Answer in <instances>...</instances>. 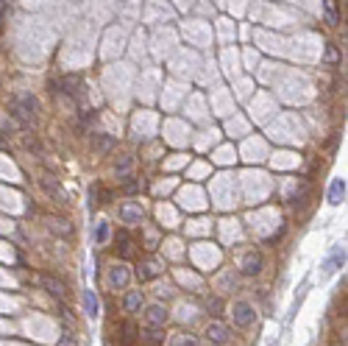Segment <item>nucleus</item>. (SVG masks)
Wrapping results in <instances>:
<instances>
[{
	"instance_id": "0eeeda50",
	"label": "nucleus",
	"mask_w": 348,
	"mask_h": 346,
	"mask_svg": "<svg viewBox=\"0 0 348 346\" xmlns=\"http://www.w3.org/2000/svg\"><path fill=\"white\" fill-rule=\"evenodd\" d=\"M42 285H45V287H48V293H50V296H56L58 301H62V299L67 296V287L62 285L58 279H53V276H45V279H42Z\"/></svg>"
},
{
	"instance_id": "6e6552de",
	"label": "nucleus",
	"mask_w": 348,
	"mask_h": 346,
	"mask_svg": "<svg viewBox=\"0 0 348 346\" xmlns=\"http://www.w3.org/2000/svg\"><path fill=\"white\" fill-rule=\"evenodd\" d=\"M342 198H346V182L334 179L329 187V204H342Z\"/></svg>"
},
{
	"instance_id": "39448f33",
	"label": "nucleus",
	"mask_w": 348,
	"mask_h": 346,
	"mask_svg": "<svg viewBox=\"0 0 348 346\" xmlns=\"http://www.w3.org/2000/svg\"><path fill=\"white\" fill-rule=\"evenodd\" d=\"M58 87V92H64V95H70V98H76L78 92V87H81V79H78V76H64V79H62V84H56Z\"/></svg>"
},
{
	"instance_id": "f8f14e48",
	"label": "nucleus",
	"mask_w": 348,
	"mask_h": 346,
	"mask_svg": "<svg viewBox=\"0 0 348 346\" xmlns=\"http://www.w3.org/2000/svg\"><path fill=\"white\" fill-rule=\"evenodd\" d=\"M34 101H26V104H14V115L26 123H34Z\"/></svg>"
},
{
	"instance_id": "1a4fd4ad",
	"label": "nucleus",
	"mask_w": 348,
	"mask_h": 346,
	"mask_svg": "<svg viewBox=\"0 0 348 346\" xmlns=\"http://www.w3.org/2000/svg\"><path fill=\"white\" fill-rule=\"evenodd\" d=\"M156 274H159V265H156L154 260H148V262H140V265H136V276H140L142 282H145V279H154Z\"/></svg>"
},
{
	"instance_id": "6ab92c4d",
	"label": "nucleus",
	"mask_w": 348,
	"mask_h": 346,
	"mask_svg": "<svg viewBox=\"0 0 348 346\" xmlns=\"http://www.w3.org/2000/svg\"><path fill=\"white\" fill-rule=\"evenodd\" d=\"M120 215L126 218L128 223H136V221H142V209H136V207H122Z\"/></svg>"
},
{
	"instance_id": "ddd939ff",
	"label": "nucleus",
	"mask_w": 348,
	"mask_h": 346,
	"mask_svg": "<svg viewBox=\"0 0 348 346\" xmlns=\"http://www.w3.org/2000/svg\"><path fill=\"white\" fill-rule=\"evenodd\" d=\"M142 340H145L148 346H162V343H164V335H162L159 326H150V329L142 332Z\"/></svg>"
},
{
	"instance_id": "a211bd4d",
	"label": "nucleus",
	"mask_w": 348,
	"mask_h": 346,
	"mask_svg": "<svg viewBox=\"0 0 348 346\" xmlns=\"http://www.w3.org/2000/svg\"><path fill=\"white\" fill-rule=\"evenodd\" d=\"M126 282H128V271L117 265L114 271H112V287H120V285H126Z\"/></svg>"
},
{
	"instance_id": "393cba45",
	"label": "nucleus",
	"mask_w": 348,
	"mask_h": 346,
	"mask_svg": "<svg viewBox=\"0 0 348 346\" xmlns=\"http://www.w3.org/2000/svg\"><path fill=\"white\" fill-rule=\"evenodd\" d=\"M106 235H109V229H106V223H100V226H98V232H95L98 243H104V240H106Z\"/></svg>"
},
{
	"instance_id": "aec40b11",
	"label": "nucleus",
	"mask_w": 348,
	"mask_h": 346,
	"mask_svg": "<svg viewBox=\"0 0 348 346\" xmlns=\"http://www.w3.org/2000/svg\"><path fill=\"white\" fill-rule=\"evenodd\" d=\"M92 145H95V151H109L112 145H114V140H112V137H106V134H98V137H95V143H92Z\"/></svg>"
},
{
	"instance_id": "4be33fe9",
	"label": "nucleus",
	"mask_w": 348,
	"mask_h": 346,
	"mask_svg": "<svg viewBox=\"0 0 348 346\" xmlns=\"http://www.w3.org/2000/svg\"><path fill=\"white\" fill-rule=\"evenodd\" d=\"M326 17L329 23H337V0H326Z\"/></svg>"
},
{
	"instance_id": "20e7f679",
	"label": "nucleus",
	"mask_w": 348,
	"mask_h": 346,
	"mask_svg": "<svg viewBox=\"0 0 348 346\" xmlns=\"http://www.w3.org/2000/svg\"><path fill=\"white\" fill-rule=\"evenodd\" d=\"M145 318H148L150 326H164L168 324V310H164L162 304H150L148 313H145Z\"/></svg>"
},
{
	"instance_id": "f3484780",
	"label": "nucleus",
	"mask_w": 348,
	"mask_h": 346,
	"mask_svg": "<svg viewBox=\"0 0 348 346\" xmlns=\"http://www.w3.org/2000/svg\"><path fill=\"white\" fill-rule=\"evenodd\" d=\"M131 251H134V248H131V237L128 235H120V237H117V254H120V257H131Z\"/></svg>"
},
{
	"instance_id": "4468645a",
	"label": "nucleus",
	"mask_w": 348,
	"mask_h": 346,
	"mask_svg": "<svg viewBox=\"0 0 348 346\" xmlns=\"http://www.w3.org/2000/svg\"><path fill=\"white\" fill-rule=\"evenodd\" d=\"M342 262H346V251H342V248L337 246L334 251H332V257H329V260H326V265H323V268H326V271H329V274H332V271H334L337 265H342Z\"/></svg>"
},
{
	"instance_id": "2eb2a0df",
	"label": "nucleus",
	"mask_w": 348,
	"mask_h": 346,
	"mask_svg": "<svg viewBox=\"0 0 348 346\" xmlns=\"http://www.w3.org/2000/svg\"><path fill=\"white\" fill-rule=\"evenodd\" d=\"M84 304H86V315H92V318H95V315H98V310H100L95 290H86V293H84Z\"/></svg>"
},
{
	"instance_id": "dca6fc26",
	"label": "nucleus",
	"mask_w": 348,
	"mask_h": 346,
	"mask_svg": "<svg viewBox=\"0 0 348 346\" xmlns=\"http://www.w3.org/2000/svg\"><path fill=\"white\" fill-rule=\"evenodd\" d=\"M136 332H140V329H136V324L126 321V324H122V343H126V346H131V343L136 340Z\"/></svg>"
},
{
	"instance_id": "b1692460",
	"label": "nucleus",
	"mask_w": 348,
	"mask_h": 346,
	"mask_svg": "<svg viewBox=\"0 0 348 346\" xmlns=\"http://www.w3.org/2000/svg\"><path fill=\"white\" fill-rule=\"evenodd\" d=\"M206 307H209V310H212V313H220V307H223V301H220L218 296H212V299L206 301Z\"/></svg>"
},
{
	"instance_id": "9b49d317",
	"label": "nucleus",
	"mask_w": 348,
	"mask_h": 346,
	"mask_svg": "<svg viewBox=\"0 0 348 346\" xmlns=\"http://www.w3.org/2000/svg\"><path fill=\"white\" fill-rule=\"evenodd\" d=\"M122 307H126V313H136L142 307V290H131V293L122 299Z\"/></svg>"
},
{
	"instance_id": "423d86ee",
	"label": "nucleus",
	"mask_w": 348,
	"mask_h": 346,
	"mask_svg": "<svg viewBox=\"0 0 348 346\" xmlns=\"http://www.w3.org/2000/svg\"><path fill=\"white\" fill-rule=\"evenodd\" d=\"M42 187H45V193H48V196H56L58 201H67V193L62 190V184H58L56 179H50V176H42Z\"/></svg>"
},
{
	"instance_id": "7ed1b4c3",
	"label": "nucleus",
	"mask_w": 348,
	"mask_h": 346,
	"mask_svg": "<svg viewBox=\"0 0 348 346\" xmlns=\"http://www.w3.org/2000/svg\"><path fill=\"white\" fill-rule=\"evenodd\" d=\"M262 265H264V257L259 254V251H251V254H245V260H242V274L256 276L259 271H262Z\"/></svg>"
},
{
	"instance_id": "412c9836",
	"label": "nucleus",
	"mask_w": 348,
	"mask_h": 346,
	"mask_svg": "<svg viewBox=\"0 0 348 346\" xmlns=\"http://www.w3.org/2000/svg\"><path fill=\"white\" fill-rule=\"evenodd\" d=\"M173 346H198V338H195V335H176L173 338Z\"/></svg>"
},
{
	"instance_id": "f03ea898",
	"label": "nucleus",
	"mask_w": 348,
	"mask_h": 346,
	"mask_svg": "<svg viewBox=\"0 0 348 346\" xmlns=\"http://www.w3.org/2000/svg\"><path fill=\"white\" fill-rule=\"evenodd\" d=\"M254 318H256L254 307L248 304V301H237V307H234V324L237 326H251Z\"/></svg>"
},
{
	"instance_id": "5701e85b",
	"label": "nucleus",
	"mask_w": 348,
	"mask_h": 346,
	"mask_svg": "<svg viewBox=\"0 0 348 346\" xmlns=\"http://www.w3.org/2000/svg\"><path fill=\"white\" fill-rule=\"evenodd\" d=\"M58 346H78V340H76V335H72V332H64V335H62V340H58Z\"/></svg>"
},
{
	"instance_id": "9d476101",
	"label": "nucleus",
	"mask_w": 348,
	"mask_h": 346,
	"mask_svg": "<svg viewBox=\"0 0 348 346\" xmlns=\"http://www.w3.org/2000/svg\"><path fill=\"white\" fill-rule=\"evenodd\" d=\"M48 226L62 237H72V226H67V221H62V218H48Z\"/></svg>"
},
{
	"instance_id": "f257e3e1",
	"label": "nucleus",
	"mask_w": 348,
	"mask_h": 346,
	"mask_svg": "<svg viewBox=\"0 0 348 346\" xmlns=\"http://www.w3.org/2000/svg\"><path fill=\"white\" fill-rule=\"evenodd\" d=\"M228 338H232V332H228L226 324H220V321H209V326H206V340H209V343L223 346V343H228Z\"/></svg>"
}]
</instances>
